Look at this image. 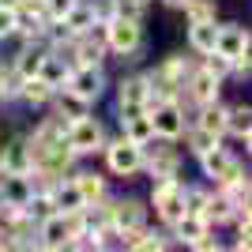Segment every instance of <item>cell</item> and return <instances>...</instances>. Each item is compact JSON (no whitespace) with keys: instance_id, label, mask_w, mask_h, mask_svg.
Masks as SVG:
<instances>
[{"instance_id":"2e32d148","label":"cell","mask_w":252,"mask_h":252,"mask_svg":"<svg viewBox=\"0 0 252 252\" xmlns=\"http://www.w3.org/2000/svg\"><path fill=\"white\" fill-rule=\"evenodd\" d=\"M226 136L241 139L245 151H249V143H252V105L249 102L226 105Z\"/></svg>"},{"instance_id":"603a6c76","label":"cell","mask_w":252,"mask_h":252,"mask_svg":"<svg viewBox=\"0 0 252 252\" xmlns=\"http://www.w3.org/2000/svg\"><path fill=\"white\" fill-rule=\"evenodd\" d=\"M68 177L75 181V189H79L83 203H91V200H102V196H109V189H105V177L98 173V169H72Z\"/></svg>"},{"instance_id":"74e56055","label":"cell","mask_w":252,"mask_h":252,"mask_svg":"<svg viewBox=\"0 0 252 252\" xmlns=\"http://www.w3.org/2000/svg\"><path fill=\"white\" fill-rule=\"evenodd\" d=\"M15 15H31V19H45V0H19Z\"/></svg>"},{"instance_id":"ab89813d","label":"cell","mask_w":252,"mask_h":252,"mask_svg":"<svg viewBox=\"0 0 252 252\" xmlns=\"http://www.w3.org/2000/svg\"><path fill=\"white\" fill-rule=\"evenodd\" d=\"M72 4L75 0H45V19H64V11Z\"/></svg>"},{"instance_id":"44dd1931","label":"cell","mask_w":252,"mask_h":252,"mask_svg":"<svg viewBox=\"0 0 252 252\" xmlns=\"http://www.w3.org/2000/svg\"><path fill=\"white\" fill-rule=\"evenodd\" d=\"M189 125L207 128L211 136H226V105H222V98L219 102H207V105H196V113H192Z\"/></svg>"},{"instance_id":"5b68a950","label":"cell","mask_w":252,"mask_h":252,"mask_svg":"<svg viewBox=\"0 0 252 252\" xmlns=\"http://www.w3.org/2000/svg\"><path fill=\"white\" fill-rule=\"evenodd\" d=\"M181 151L173 147V139H147L143 143V173H151V181L155 177H181Z\"/></svg>"},{"instance_id":"b9f144b4","label":"cell","mask_w":252,"mask_h":252,"mask_svg":"<svg viewBox=\"0 0 252 252\" xmlns=\"http://www.w3.org/2000/svg\"><path fill=\"white\" fill-rule=\"evenodd\" d=\"M162 4H166V8H177V11H181V4H185V0H162Z\"/></svg>"},{"instance_id":"1f68e13d","label":"cell","mask_w":252,"mask_h":252,"mask_svg":"<svg viewBox=\"0 0 252 252\" xmlns=\"http://www.w3.org/2000/svg\"><path fill=\"white\" fill-rule=\"evenodd\" d=\"M181 11H185V23H215L219 19V4L215 0H185Z\"/></svg>"},{"instance_id":"83f0119b","label":"cell","mask_w":252,"mask_h":252,"mask_svg":"<svg viewBox=\"0 0 252 252\" xmlns=\"http://www.w3.org/2000/svg\"><path fill=\"white\" fill-rule=\"evenodd\" d=\"M181 139H185V151H189V155H196V158H200L203 151H211L215 143H222V136H211L207 128H200V125H185Z\"/></svg>"},{"instance_id":"d590c367","label":"cell","mask_w":252,"mask_h":252,"mask_svg":"<svg viewBox=\"0 0 252 252\" xmlns=\"http://www.w3.org/2000/svg\"><path fill=\"white\" fill-rule=\"evenodd\" d=\"M15 94H19V75H11L8 64H4V68H0V109L8 102H15Z\"/></svg>"},{"instance_id":"8992f818","label":"cell","mask_w":252,"mask_h":252,"mask_svg":"<svg viewBox=\"0 0 252 252\" xmlns=\"http://www.w3.org/2000/svg\"><path fill=\"white\" fill-rule=\"evenodd\" d=\"M151 207H155L158 222L162 226H173V222L185 215V200H181V177H155L151 185Z\"/></svg>"},{"instance_id":"484cf974","label":"cell","mask_w":252,"mask_h":252,"mask_svg":"<svg viewBox=\"0 0 252 252\" xmlns=\"http://www.w3.org/2000/svg\"><path fill=\"white\" fill-rule=\"evenodd\" d=\"M49 196H53V203H57V211H79L83 207V196H79L72 177H57L49 185Z\"/></svg>"},{"instance_id":"ffe728a7","label":"cell","mask_w":252,"mask_h":252,"mask_svg":"<svg viewBox=\"0 0 252 252\" xmlns=\"http://www.w3.org/2000/svg\"><path fill=\"white\" fill-rule=\"evenodd\" d=\"M0 166L8 173H27L31 169V147H27V136H11L4 147H0Z\"/></svg>"},{"instance_id":"7bdbcfd3","label":"cell","mask_w":252,"mask_h":252,"mask_svg":"<svg viewBox=\"0 0 252 252\" xmlns=\"http://www.w3.org/2000/svg\"><path fill=\"white\" fill-rule=\"evenodd\" d=\"M0 4H4V8H15V4H19V0H0Z\"/></svg>"},{"instance_id":"8fae6325","label":"cell","mask_w":252,"mask_h":252,"mask_svg":"<svg viewBox=\"0 0 252 252\" xmlns=\"http://www.w3.org/2000/svg\"><path fill=\"white\" fill-rule=\"evenodd\" d=\"M136 113H147V83H143V72L121 75L117 83V117L128 121Z\"/></svg>"},{"instance_id":"277c9868","label":"cell","mask_w":252,"mask_h":252,"mask_svg":"<svg viewBox=\"0 0 252 252\" xmlns=\"http://www.w3.org/2000/svg\"><path fill=\"white\" fill-rule=\"evenodd\" d=\"M102 155H105V169L121 181H136L139 173H143V147L132 143V139H125V136L109 139L102 147Z\"/></svg>"},{"instance_id":"f35d334b","label":"cell","mask_w":252,"mask_h":252,"mask_svg":"<svg viewBox=\"0 0 252 252\" xmlns=\"http://www.w3.org/2000/svg\"><path fill=\"white\" fill-rule=\"evenodd\" d=\"M189 249H196V252H219V249H222V241L215 237V230H207V233H200V237H196Z\"/></svg>"},{"instance_id":"4316f807","label":"cell","mask_w":252,"mask_h":252,"mask_svg":"<svg viewBox=\"0 0 252 252\" xmlns=\"http://www.w3.org/2000/svg\"><path fill=\"white\" fill-rule=\"evenodd\" d=\"M215 38H219V19L215 23H189V49L196 57L215 49Z\"/></svg>"},{"instance_id":"f546056e","label":"cell","mask_w":252,"mask_h":252,"mask_svg":"<svg viewBox=\"0 0 252 252\" xmlns=\"http://www.w3.org/2000/svg\"><path fill=\"white\" fill-rule=\"evenodd\" d=\"M121 136L132 139V143H147V139H155V128H151V113H136L128 117V121H121Z\"/></svg>"},{"instance_id":"60d3db41","label":"cell","mask_w":252,"mask_h":252,"mask_svg":"<svg viewBox=\"0 0 252 252\" xmlns=\"http://www.w3.org/2000/svg\"><path fill=\"white\" fill-rule=\"evenodd\" d=\"M87 4H91V11H94V19H109V15H113V0H87Z\"/></svg>"},{"instance_id":"9c48e42d","label":"cell","mask_w":252,"mask_h":252,"mask_svg":"<svg viewBox=\"0 0 252 252\" xmlns=\"http://www.w3.org/2000/svg\"><path fill=\"white\" fill-rule=\"evenodd\" d=\"M64 87H68L72 94H79L83 102H91V105H94L98 98L105 94V87H109V75H105V68H102V64H75Z\"/></svg>"},{"instance_id":"30bf717a","label":"cell","mask_w":252,"mask_h":252,"mask_svg":"<svg viewBox=\"0 0 252 252\" xmlns=\"http://www.w3.org/2000/svg\"><path fill=\"white\" fill-rule=\"evenodd\" d=\"M151 113V128H155L158 139H173L177 143L181 132H185V125L192 121V113H185V102H158L147 109Z\"/></svg>"},{"instance_id":"7a4b0ae2","label":"cell","mask_w":252,"mask_h":252,"mask_svg":"<svg viewBox=\"0 0 252 252\" xmlns=\"http://www.w3.org/2000/svg\"><path fill=\"white\" fill-rule=\"evenodd\" d=\"M64 143H68V151H72L75 158H87V155H98V151L109 143V132H105V125L98 117L83 113V117H75V121H68Z\"/></svg>"},{"instance_id":"7c38bea8","label":"cell","mask_w":252,"mask_h":252,"mask_svg":"<svg viewBox=\"0 0 252 252\" xmlns=\"http://www.w3.org/2000/svg\"><path fill=\"white\" fill-rule=\"evenodd\" d=\"M249 45H252L249 27H241V23H219L215 53H222V57L233 64V61H241V57H249Z\"/></svg>"},{"instance_id":"ba28073f","label":"cell","mask_w":252,"mask_h":252,"mask_svg":"<svg viewBox=\"0 0 252 252\" xmlns=\"http://www.w3.org/2000/svg\"><path fill=\"white\" fill-rule=\"evenodd\" d=\"M219 98H222V79L215 72H207L203 64H196L189 72V79H185V87H181V102H189L196 109V105L219 102Z\"/></svg>"},{"instance_id":"8d00e7d4","label":"cell","mask_w":252,"mask_h":252,"mask_svg":"<svg viewBox=\"0 0 252 252\" xmlns=\"http://www.w3.org/2000/svg\"><path fill=\"white\" fill-rule=\"evenodd\" d=\"M15 27H19V15H15V8H4V4H0V42L15 38Z\"/></svg>"},{"instance_id":"4fadbf2b","label":"cell","mask_w":252,"mask_h":252,"mask_svg":"<svg viewBox=\"0 0 252 252\" xmlns=\"http://www.w3.org/2000/svg\"><path fill=\"white\" fill-rule=\"evenodd\" d=\"M72 57H68V49H45L42 57V68H38V75H42L45 83L53 87V91H61L64 83H68V75H72Z\"/></svg>"},{"instance_id":"7402d4cb","label":"cell","mask_w":252,"mask_h":252,"mask_svg":"<svg viewBox=\"0 0 252 252\" xmlns=\"http://www.w3.org/2000/svg\"><path fill=\"white\" fill-rule=\"evenodd\" d=\"M31 192H34L31 173H8V177L0 181V200L11 203V207H23V203L31 200Z\"/></svg>"},{"instance_id":"3957f363","label":"cell","mask_w":252,"mask_h":252,"mask_svg":"<svg viewBox=\"0 0 252 252\" xmlns=\"http://www.w3.org/2000/svg\"><path fill=\"white\" fill-rule=\"evenodd\" d=\"M109 222L121 233V249H132L136 233L147 226V203L136 200V196H121V200L109 203Z\"/></svg>"},{"instance_id":"f1b7e54d","label":"cell","mask_w":252,"mask_h":252,"mask_svg":"<svg viewBox=\"0 0 252 252\" xmlns=\"http://www.w3.org/2000/svg\"><path fill=\"white\" fill-rule=\"evenodd\" d=\"M169 245H173V237H169V230H143L136 233V241H132V249L128 252H166Z\"/></svg>"},{"instance_id":"9a60e30c","label":"cell","mask_w":252,"mask_h":252,"mask_svg":"<svg viewBox=\"0 0 252 252\" xmlns=\"http://www.w3.org/2000/svg\"><path fill=\"white\" fill-rule=\"evenodd\" d=\"M42 57H45V45L23 42L19 49H15V57L8 61V72L19 75V79H31V75H38V68H42Z\"/></svg>"},{"instance_id":"5bb4252c","label":"cell","mask_w":252,"mask_h":252,"mask_svg":"<svg viewBox=\"0 0 252 252\" xmlns=\"http://www.w3.org/2000/svg\"><path fill=\"white\" fill-rule=\"evenodd\" d=\"M38 249L42 252H64L68 249V226H64V215L57 211V215H49V219L38 222Z\"/></svg>"},{"instance_id":"d6986e66","label":"cell","mask_w":252,"mask_h":252,"mask_svg":"<svg viewBox=\"0 0 252 252\" xmlns=\"http://www.w3.org/2000/svg\"><path fill=\"white\" fill-rule=\"evenodd\" d=\"M233 215H237V207H233L219 189L207 196V203H203V211H200V219L207 222L211 230H219V226H233Z\"/></svg>"},{"instance_id":"836d02e7","label":"cell","mask_w":252,"mask_h":252,"mask_svg":"<svg viewBox=\"0 0 252 252\" xmlns=\"http://www.w3.org/2000/svg\"><path fill=\"white\" fill-rule=\"evenodd\" d=\"M200 64L207 68V72H215V75L222 79V83H226V79H230V72H233V64L226 61L222 53H215V49H211V53H203V57H200Z\"/></svg>"},{"instance_id":"ac0fdd59","label":"cell","mask_w":252,"mask_h":252,"mask_svg":"<svg viewBox=\"0 0 252 252\" xmlns=\"http://www.w3.org/2000/svg\"><path fill=\"white\" fill-rule=\"evenodd\" d=\"M68 57H72V64H102L109 57V49H105V42H98L91 34H79V38L68 42Z\"/></svg>"},{"instance_id":"cb8c5ba5","label":"cell","mask_w":252,"mask_h":252,"mask_svg":"<svg viewBox=\"0 0 252 252\" xmlns=\"http://www.w3.org/2000/svg\"><path fill=\"white\" fill-rule=\"evenodd\" d=\"M49 105H53V113H61L64 121H75V117L91 113V102H83V98H79V94H72L68 87H61V91H53Z\"/></svg>"},{"instance_id":"e0dca14e","label":"cell","mask_w":252,"mask_h":252,"mask_svg":"<svg viewBox=\"0 0 252 252\" xmlns=\"http://www.w3.org/2000/svg\"><path fill=\"white\" fill-rule=\"evenodd\" d=\"M64 128H68V121H64L61 113L42 117V121L34 125V132L27 136V147L38 151V147H49V143H61V139H64Z\"/></svg>"},{"instance_id":"6da1fadb","label":"cell","mask_w":252,"mask_h":252,"mask_svg":"<svg viewBox=\"0 0 252 252\" xmlns=\"http://www.w3.org/2000/svg\"><path fill=\"white\" fill-rule=\"evenodd\" d=\"M105 49L113 53L121 64H136L147 53V31L143 19H128V15H109L105 19Z\"/></svg>"},{"instance_id":"e575fe53","label":"cell","mask_w":252,"mask_h":252,"mask_svg":"<svg viewBox=\"0 0 252 252\" xmlns=\"http://www.w3.org/2000/svg\"><path fill=\"white\" fill-rule=\"evenodd\" d=\"M151 4H155V0H113V15H128V19H143V15H147L151 11Z\"/></svg>"},{"instance_id":"4dcf8cb0","label":"cell","mask_w":252,"mask_h":252,"mask_svg":"<svg viewBox=\"0 0 252 252\" xmlns=\"http://www.w3.org/2000/svg\"><path fill=\"white\" fill-rule=\"evenodd\" d=\"M158 68H162V72H166L177 87H185V79H189V72L196 68V61H192V57H185V53H169V57H162V61H158Z\"/></svg>"},{"instance_id":"ee69618b","label":"cell","mask_w":252,"mask_h":252,"mask_svg":"<svg viewBox=\"0 0 252 252\" xmlns=\"http://www.w3.org/2000/svg\"><path fill=\"white\" fill-rule=\"evenodd\" d=\"M0 68H4V53H0Z\"/></svg>"},{"instance_id":"d4e9b609","label":"cell","mask_w":252,"mask_h":252,"mask_svg":"<svg viewBox=\"0 0 252 252\" xmlns=\"http://www.w3.org/2000/svg\"><path fill=\"white\" fill-rule=\"evenodd\" d=\"M19 102H27L31 109H42V105H49V98H53V87L45 83L42 75H31V79H19Z\"/></svg>"},{"instance_id":"d6a6232c","label":"cell","mask_w":252,"mask_h":252,"mask_svg":"<svg viewBox=\"0 0 252 252\" xmlns=\"http://www.w3.org/2000/svg\"><path fill=\"white\" fill-rule=\"evenodd\" d=\"M207 196H211V189H203V185H185V181H181V200H185V211H189V215H200Z\"/></svg>"},{"instance_id":"52a82bcc","label":"cell","mask_w":252,"mask_h":252,"mask_svg":"<svg viewBox=\"0 0 252 252\" xmlns=\"http://www.w3.org/2000/svg\"><path fill=\"white\" fill-rule=\"evenodd\" d=\"M200 169H203V177H207L211 185H226V181L249 173L241 158L233 155L230 147H222V143H215L211 151H203V155H200Z\"/></svg>"}]
</instances>
